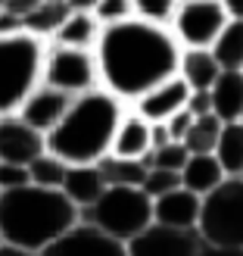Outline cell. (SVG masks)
I'll return each instance as SVG.
<instances>
[{
    "label": "cell",
    "instance_id": "cell-1",
    "mask_svg": "<svg viewBox=\"0 0 243 256\" xmlns=\"http://www.w3.org/2000/svg\"><path fill=\"white\" fill-rule=\"evenodd\" d=\"M178 56L181 44L175 41L169 25L137 16L103 25L94 44L100 88H106L125 106L159 82L178 75Z\"/></svg>",
    "mask_w": 243,
    "mask_h": 256
},
{
    "label": "cell",
    "instance_id": "cell-2",
    "mask_svg": "<svg viewBox=\"0 0 243 256\" xmlns=\"http://www.w3.org/2000/svg\"><path fill=\"white\" fill-rule=\"evenodd\" d=\"M122 116L125 104L97 84L91 91L72 97L62 119L44 134V144L69 166H94L109 153Z\"/></svg>",
    "mask_w": 243,
    "mask_h": 256
},
{
    "label": "cell",
    "instance_id": "cell-3",
    "mask_svg": "<svg viewBox=\"0 0 243 256\" xmlns=\"http://www.w3.org/2000/svg\"><path fill=\"white\" fill-rule=\"evenodd\" d=\"M75 222L78 210L62 190L37 188L31 182L12 190H0V244L41 253Z\"/></svg>",
    "mask_w": 243,
    "mask_h": 256
},
{
    "label": "cell",
    "instance_id": "cell-4",
    "mask_svg": "<svg viewBox=\"0 0 243 256\" xmlns=\"http://www.w3.org/2000/svg\"><path fill=\"white\" fill-rule=\"evenodd\" d=\"M47 41L28 32L0 34V116L19 112L37 84H41Z\"/></svg>",
    "mask_w": 243,
    "mask_h": 256
},
{
    "label": "cell",
    "instance_id": "cell-5",
    "mask_svg": "<svg viewBox=\"0 0 243 256\" xmlns=\"http://www.w3.org/2000/svg\"><path fill=\"white\" fill-rule=\"evenodd\" d=\"M78 219L128 244L153 222V200L140 188H103V194L91 206H84Z\"/></svg>",
    "mask_w": 243,
    "mask_h": 256
},
{
    "label": "cell",
    "instance_id": "cell-6",
    "mask_svg": "<svg viewBox=\"0 0 243 256\" xmlns=\"http://www.w3.org/2000/svg\"><path fill=\"white\" fill-rule=\"evenodd\" d=\"M197 232L203 244L243 247V178H225L203 197Z\"/></svg>",
    "mask_w": 243,
    "mask_h": 256
},
{
    "label": "cell",
    "instance_id": "cell-7",
    "mask_svg": "<svg viewBox=\"0 0 243 256\" xmlns=\"http://www.w3.org/2000/svg\"><path fill=\"white\" fill-rule=\"evenodd\" d=\"M41 82L56 88V91L78 97L84 91L100 84L97 75V60L94 50L84 47H62V44H50L44 50V66H41Z\"/></svg>",
    "mask_w": 243,
    "mask_h": 256
},
{
    "label": "cell",
    "instance_id": "cell-8",
    "mask_svg": "<svg viewBox=\"0 0 243 256\" xmlns=\"http://www.w3.org/2000/svg\"><path fill=\"white\" fill-rule=\"evenodd\" d=\"M228 19L222 0H178L169 28L181 47H209Z\"/></svg>",
    "mask_w": 243,
    "mask_h": 256
},
{
    "label": "cell",
    "instance_id": "cell-9",
    "mask_svg": "<svg viewBox=\"0 0 243 256\" xmlns=\"http://www.w3.org/2000/svg\"><path fill=\"white\" fill-rule=\"evenodd\" d=\"M203 238L197 228H175L162 222H150L125 244L128 256H197Z\"/></svg>",
    "mask_w": 243,
    "mask_h": 256
},
{
    "label": "cell",
    "instance_id": "cell-10",
    "mask_svg": "<svg viewBox=\"0 0 243 256\" xmlns=\"http://www.w3.org/2000/svg\"><path fill=\"white\" fill-rule=\"evenodd\" d=\"M41 256H128L125 244L103 234L100 228L87 222H75L69 232H62L53 244H47Z\"/></svg>",
    "mask_w": 243,
    "mask_h": 256
},
{
    "label": "cell",
    "instance_id": "cell-11",
    "mask_svg": "<svg viewBox=\"0 0 243 256\" xmlns=\"http://www.w3.org/2000/svg\"><path fill=\"white\" fill-rule=\"evenodd\" d=\"M44 150H47V144H44V134L37 128L22 122L16 112L0 116V162L28 166Z\"/></svg>",
    "mask_w": 243,
    "mask_h": 256
},
{
    "label": "cell",
    "instance_id": "cell-12",
    "mask_svg": "<svg viewBox=\"0 0 243 256\" xmlns=\"http://www.w3.org/2000/svg\"><path fill=\"white\" fill-rule=\"evenodd\" d=\"M187 97H190V88L184 84V78L181 75H172V78L159 82L156 88H150L144 97H137L131 104V110L137 116H144L147 122H165L178 110L187 106Z\"/></svg>",
    "mask_w": 243,
    "mask_h": 256
},
{
    "label": "cell",
    "instance_id": "cell-13",
    "mask_svg": "<svg viewBox=\"0 0 243 256\" xmlns=\"http://www.w3.org/2000/svg\"><path fill=\"white\" fill-rule=\"evenodd\" d=\"M69 104H72L69 94H62V91H56V88H50V84L41 82L28 97H25V104L19 106L16 116L22 122H28L31 128H37L41 134H47L50 128L62 119V112L69 110Z\"/></svg>",
    "mask_w": 243,
    "mask_h": 256
},
{
    "label": "cell",
    "instance_id": "cell-14",
    "mask_svg": "<svg viewBox=\"0 0 243 256\" xmlns=\"http://www.w3.org/2000/svg\"><path fill=\"white\" fill-rule=\"evenodd\" d=\"M200 203L203 197L178 184L162 197H153V222L175 225V228H197L200 222Z\"/></svg>",
    "mask_w": 243,
    "mask_h": 256
},
{
    "label": "cell",
    "instance_id": "cell-15",
    "mask_svg": "<svg viewBox=\"0 0 243 256\" xmlns=\"http://www.w3.org/2000/svg\"><path fill=\"white\" fill-rule=\"evenodd\" d=\"M109 153L125 156V160H144L150 153V122L144 116H137L134 110H125L116 134H112Z\"/></svg>",
    "mask_w": 243,
    "mask_h": 256
},
{
    "label": "cell",
    "instance_id": "cell-16",
    "mask_svg": "<svg viewBox=\"0 0 243 256\" xmlns=\"http://www.w3.org/2000/svg\"><path fill=\"white\" fill-rule=\"evenodd\" d=\"M222 66L215 62L209 47H181L178 56V75L184 78V84L190 91H209L212 82L219 78Z\"/></svg>",
    "mask_w": 243,
    "mask_h": 256
},
{
    "label": "cell",
    "instance_id": "cell-17",
    "mask_svg": "<svg viewBox=\"0 0 243 256\" xmlns=\"http://www.w3.org/2000/svg\"><path fill=\"white\" fill-rule=\"evenodd\" d=\"M100 28L103 25L97 22L94 12L87 10H69V16L62 19V25L53 32L50 44H62V47H84V50H94Z\"/></svg>",
    "mask_w": 243,
    "mask_h": 256
},
{
    "label": "cell",
    "instance_id": "cell-18",
    "mask_svg": "<svg viewBox=\"0 0 243 256\" xmlns=\"http://www.w3.org/2000/svg\"><path fill=\"white\" fill-rule=\"evenodd\" d=\"M103 188L106 184H103L100 169H97V162H94V166H69L59 190L72 200V206L81 212L84 206H91V203L103 194Z\"/></svg>",
    "mask_w": 243,
    "mask_h": 256
},
{
    "label": "cell",
    "instance_id": "cell-19",
    "mask_svg": "<svg viewBox=\"0 0 243 256\" xmlns=\"http://www.w3.org/2000/svg\"><path fill=\"white\" fill-rule=\"evenodd\" d=\"M209 97H212V112L222 122H237L243 110V72L222 69L209 88Z\"/></svg>",
    "mask_w": 243,
    "mask_h": 256
},
{
    "label": "cell",
    "instance_id": "cell-20",
    "mask_svg": "<svg viewBox=\"0 0 243 256\" xmlns=\"http://www.w3.org/2000/svg\"><path fill=\"white\" fill-rule=\"evenodd\" d=\"M225 169L219 166V160L212 156V153H190L184 169H181V188L194 190V194L206 197L212 188H219L225 182Z\"/></svg>",
    "mask_w": 243,
    "mask_h": 256
},
{
    "label": "cell",
    "instance_id": "cell-21",
    "mask_svg": "<svg viewBox=\"0 0 243 256\" xmlns=\"http://www.w3.org/2000/svg\"><path fill=\"white\" fill-rule=\"evenodd\" d=\"M215 62L228 72L243 69V19H228L225 28L215 34V41L209 44Z\"/></svg>",
    "mask_w": 243,
    "mask_h": 256
},
{
    "label": "cell",
    "instance_id": "cell-22",
    "mask_svg": "<svg viewBox=\"0 0 243 256\" xmlns=\"http://www.w3.org/2000/svg\"><path fill=\"white\" fill-rule=\"evenodd\" d=\"M212 156L219 160L228 178H240L243 175V125L240 122H225L219 140H215Z\"/></svg>",
    "mask_w": 243,
    "mask_h": 256
},
{
    "label": "cell",
    "instance_id": "cell-23",
    "mask_svg": "<svg viewBox=\"0 0 243 256\" xmlns=\"http://www.w3.org/2000/svg\"><path fill=\"white\" fill-rule=\"evenodd\" d=\"M97 169L106 188H140L147 175L144 160H125V156H116V153H106L103 160H97Z\"/></svg>",
    "mask_w": 243,
    "mask_h": 256
},
{
    "label": "cell",
    "instance_id": "cell-24",
    "mask_svg": "<svg viewBox=\"0 0 243 256\" xmlns=\"http://www.w3.org/2000/svg\"><path fill=\"white\" fill-rule=\"evenodd\" d=\"M66 16H69V4H66V0H41V4L22 19V28L28 34H34V38L50 41Z\"/></svg>",
    "mask_w": 243,
    "mask_h": 256
},
{
    "label": "cell",
    "instance_id": "cell-25",
    "mask_svg": "<svg viewBox=\"0 0 243 256\" xmlns=\"http://www.w3.org/2000/svg\"><path fill=\"white\" fill-rule=\"evenodd\" d=\"M222 119L215 112H206V116H194L187 134H184V147L187 153H212L215 150V140H219V132H222Z\"/></svg>",
    "mask_w": 243,
    "mask_h": 256
},
{
    "label": "cell",
    "instance_id": "cell-26",
    "mask_svg": "<svg viewBox=\"0 0 243 256\" xmlns=\"http://www.w3.org/2000/svg\"><path fill=\"white\" fill-rule=\"evenodd\" d=\"M25 169H28V182H31V184L59 190V188H62V178H66L69 162H62L56 153L44 150V153H37V156H34L28 166H25Z\"/></svg>",
    "mask_w": 243,
    "mask_h": 256
},
{
    "label": "cell",
    "instance_id": "cell-27",
    "mask_svg": "<svg viewBox=\"0 0 243 256\" xmlns=\"http://www.w3.org/2000/svg\"><path fill=\"white\" fill-rule=\"evenodd\" d=\"M187 147L181 140H169L162 147H153L147 156H144V166L147 169H165V172H181L184 162H187Z\"/></svg>",
    "mask_w": 243,
    "mask_h": 256
},
{
    "label": "cell",
    "instance_id": "cell-28",
    "mask_svg": "<svg viewBox=\"0 0 243 256\" xmlns=\"http://www.w3.org/2000/svg\"><path fill=\"white\" fill-rule=\"evenodd\" d=\"M131 6H134V16H137V19L169 25L172 16H175L178 0H131Z\"/></svg>",
    "mask_w": 243,
    "mask_h": 256
},
{
    "label": "cell",
    "instance_id": "cell-29",
    "mask_svg": "<svg viewBox=\"0 0 243 256\" xmlns=\"http://www.w3.org/2000/svg\"><path fill=\"white\" fill-rule=\"evenodd\" d=\"M178 184H181V172H165V169H147L144 182H140V190L153 200V197H162L169 194V190H175Z\"/></svg>",
    "mask_w": 243,
    "mask_h": 256
},
{
    "label": "cell",
    "instance_id": "cell-30",
    "mask_svg": "<svg viewBox=\"0 0 243 256\" xmlns=\"http://www.w3.org/2000/svg\"><path fill=\"white\" fill-rule=\"evenodd\" d=\"M100 25H109V22H122V19H131L134 16V6L131 0H97V6L91 10Z\"/></svg>",
    "mask_w": 243,
    "mask_h": 256
},
{
    "label": "cell",
    "instance_id": "cell-31",
    "mask_svg": "<svg viewBox=\"0 0 243 256\" xmlns=\"http://www.w3.org/2000/svg\"><path fill=\"white\" fill-rule=\"evenodd\" d=\"M28 184V169L16 162H0V190H12Z\"/></svg>",
    "mask_w": 243,
    "mask_h": 256
},
{
    "label": "cell",
    "instance_id": "cell-32",
    "mask_svg": "<svg viewBox=\"0 0 243 256\" xmlns=\"http://www.w3.org/2000/svg\"><path fill=\"white\" fill-rule=\"evenodd\" d=\"M190 122H194V116H190V110H187V106H184V110H178L175 116H169V119H165V128H169V138H172V140H181V144H184V134H187Z\"/></svg>",
    "mask_w": 243,
    "mask_h": 256
},
{
    "label": "cell",
    "instance_id": "cell-33",
    "mask_svg": "<svg viewBox=\"0 0 243 256\" xmlns=\"http://www.w3.org/2000/svg\"><path fill=\"white\" fill-rule=\"evenodd\" d=\"M187 110H190V116H206V112H212V97H209V91H190Z\"/></svg>",
    "mask_w": 243,
    "mask_h": 256
},
{
    "label": "cell",
    "instance_id": "cell-34",
    "mask_svg": "<svg viewBox=\"0 0 243 256\" xmlns=\"http://www.w3.org/2000/svg\"><path fill=\"white\" fill-rule=\"evenodd\" d=\"M37 4H41V0H6V4L0 6V10H6V12H12V16L25 19V16H28V12L37 6Z\"/></svg>",
    "mask_w": 243,
    "mask_h": 256
},
{
    "label": "cell",
    "instance_id": "cell-35",
    "mask_svg": "<svg viewBox=\"0 0 243 256\" xmlns=\"http://www.w3.org/2000/svg\"><path fill=\"white\" fill-rule=\"evenodd\" d=\"M169 128H165V122H150V150L153 147H162V144H169Z\"/></svg>",
    "mask_w": 243,
    "mask_h": 256
},
{
    "label": "cell",
    "instance_id": "cell-36",
    "mask_svg": "<svg viewBox=\"0 0 243 256\" xmlns=\"http://www.w3.org/2000/svg\"><path fill=\"white\" fill-rule=\"evenodd\" d=\"M16 32H25L22 19L12 16V12H6V10H0V34H16Z\"/></svg>",
    "mask_w": 243,
    "mask_h": 256
},
{
    "label": "cell",
    "instance_id": "cell-37",
    "mask_svg": "<svg viewBox=\"0 0 243 256\" xmlns=\"http://www.w3.org/2000/svg\"><path fill=\"white\" fill-rule=\"evenodd\" d=\"M197 256H243V247H215V244H203Z\"/></svg>",
    "mask_w": 243,
    "mask_h": 256
},
{
    "label": "cell",
    "instance_id": "cell-38",
    "mask_svg": "<svg viewBox=\"0 0 243 256\" xmlns=\"http://www.w3.org/2000/svg\"><path fill=\"white\" fill-rule=\"evenodd\" d=\"M222 6L231 19H243V0H222Z\"/></svg>",
    "mask_w": 243,
    "mask_h": 256
},
{
    "label": "cell",
    "instance_id": "cell-39",
    "mask_svg": "<svg viewBox=\"0 0 243 256\" xmlns=\"http://www.w3.org/2000/svg\"><path fill=\"white\" fill-rule=\"evenodd\" d=\"M0 256H41L34 250H22V247H12V244H0Z\"/></svg>",
    "mask_w": 243,
    "mask_h": 256
},
{
    "label": "cell",
    "instance_id": "cell-40",
    "mask_svg": "<svg viewBox=\"0 0 243 256\" xmlns=\"http://www.w3.org/2000/svg\"><path fill=\"white\" fill-rule=\"evenodd\" d=\"M66 4H69V10H87L91 12L97 6V0H66Z\"/></svg>",
    "mask_w": 243,
    "mask_h": 256
},
{
    "label": "cell",
    "instance_id": "cell-41",
    "mask_svg": "<svg viewBox=\"0 0 243 256\" xmlns=\"http://www.w3.org/2000/svg\"><path fill=\"white\" fill-rule=\"evenodd\" d=\"M237 122H240V125H243V110H240V119H237Z\"/></svg>",
    "mask_w": 243,
    "mask_h": 256
},
{
    "label": "cell",
    "instance_id": "cell-42",
    "mask_svg": "<svg viewBox=\"0 0 243 256\" xmlns=\"http://www.w3.org/2000/svg\"><path fill=\"white\" fill-rule=\"evenodd\" d=\"M3 4H6V0H0V6H3Z\"/></svg>",
    "mask_w": 243,
    "mask_h": 256
},
{
    "label": "cell",
    "instance_id": "cell-43",
    "mask_svg": "<svg viewBox=\"0 0 243 256\" xmlns=\"http://www.w3.org/2000/svg\"><path fill=\"white\" fill-rule=\"evenodd\" d=\"M240 178H243V175H240Z\"/></svg>",
    "mask_w": 243,
    "mask_h": 256
},
{
    "label": "cell",
    "instance_id": "cell-44",
    "mask_svg": "<svg viewBox=\"0 0 243 256\" xmlns=\"http://www.w3.org/2000/svg\"><path fill=\"white\" fill-rule=\"evenodd\" d=\"M240 72H243V69H240Z\"/></svg>",
    "mask_w": 243,
    "mask_h": 256
}]
</instances>
